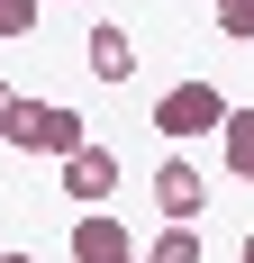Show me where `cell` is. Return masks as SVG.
Listing matches in <instances>:
<instances>
[{
    "label": "cell",
    "mask_w": 254,
    "mask_h": 263,
    "mask_svg": "<svg viewBox=\"0 0 254 263\" xmlns=\"http://www.w3.org/2000/svg\"><path fill=\"white\" fill-rule=\"evenodd\" d=\"M0 36H37V0H0Z\"/></svg>",
    "instance_id": "10"
},
{
    "label": "cell",
    "mask_w": 254,
    "mask_h": 263,
    "mask_svg": "<svg viewBox=\"0 0 254 263\" xmlns=\"http://www.w3.org/2000/svg\"><path fill=\"white\" fill-rule=\"evenodd\" d=\"M19 100H27L19 82H0V145H9V118H19Z\"/></svg>",
    "instance_id": "11"
},
{
    "label": "cell",
    "mask_w": 254,
    "mask_h": 263,
    "mask_svg": "<svg viewBox=\"0 0 254 263\" xmlns=\"http://www.w3.org/2000/svg\"><path fill=\"white\" fill-rule=\"evenodd\" d=\"M245 263H254V236H245Z\"/></svg>",
    "instance_id": "13"
},
{
    "label": "cell",
    "mask_w": 254,
    "mask_h": 263,
    "mask_svg": "<svg viewBox=\"0 0 254 263\" xmlns=\"http://www.w3.org/2000/svg\"><path fill=\"white\" fill-rule=\"evenodd\" d=\"M55 182L73 191L82 209H109V191H118V182H127V163H118V155H109V145H82V155H64V163H55Z\"/></svg>",
    "instance_id": "3"
},
{
    "label": "cell",
    "mask_w": 254,
    "mask_h": 263,
    "mask_svg": "<svg viewBox=\"0 0 254 263\" xmlns=\"http://www.w3.org/2000/svg\"><path fill=\"white\" fill-rule=\"evenodd\" d=\"M146 263H200V227H164L146 245Z\"/></svg>",
    "instance_id": "8"
},
{
    "label": "cell",
    "mask_w": 254,
    "mask_h": 263,
    "mask_svg": "<svg viewBox=\"0 0 254 263\" xmlns=\"http://www.w3.org/2000/svg\"><path fill=\"white\" fill-rule=\"evenodd\" d=\"M9 145H19V155L64 163V155H82L91 136H82V109H73V100H19V118H9Z\"/></svg>",
    "instance_id": "1"
},
{
    "label": "cell",
    "mask_w": 254,
    "mask_h": 263,
    "mask_svg": "<svg viewBox=\"0 0 254 263\" xmlns=\"http://www.w3.org/2000/svg\"><path fill=\"white\" fill-rule=\"evenodd\" d=\"M154 209H164V227H200V218H209L200 163H154Z\"/></svg>",
    "instance_id": "4"
},
{
    "label": "cell",
    "mask_w": 254,
    "mask_h": 263,
    "mask_svg": "<svg viewBox=\"0 0 254 263\" xmlns=\"http://www.w3.org/2000/svg\"><path fill=\"white\" fill-rule=\"evenodd\" d=\"M218 9V36H254V0H209Z\"/></svg>",
    "instance_id": "9"
},
{
    "label": "cell",
    "mask_w": 254,
    "mask_h": 263,
    "mask_svg": "<svg viewBox=\"0 0 254 263\" xmlns=\"http://www.w3.org/2000/svg\"><path fill=\"white\" fill-rule=\"evenodd\" d=\"M73 263H146V254H136V236H127L109 209H82V227H73Z\"/></svg>",
    "instance_id": "5"
},
{
    "label": "cell",
    "mask_w": 254,
    "mask_h": 263,
    "mask_svg": "<svg viewBox=\"0 0 254 263\" xmlns=\"http://www.w3.org/2000/svg\"><path fill=\"white\" fill-rule=\"evenodd\" d=\"M82 64H91V82H127L136 73V36H127V27H91Z\"/></svg>",
    "instance_id": "6"
},
{
    "label": "cell",
    "mask_w": 254,
    "mask_h": 263,
    "mask_svg": "<svg viewBox=\"0 0 254 263\" xmlns=\"http://www.w3.org/2000/svg\"><path fill=\"white\" fill-rule=\"evenodd\" d=\"M154 127L164 136H209V127H227V91H218V82H173V91H164V100H154Z\"/></svg>",
    "instance_id": "2"
},
{
    "label": "cell",
    "mask_w": 254,
    "mask_h": 263,
    "mask_svg": "<svg viewBox=\"0 0 254 263\" xmlns=\"http://www.w3.org/2000/svg\"><path fill=\"white\" fill-rule=\"evenodd\" d=\"M218 155H227L236 182H254V109H227V127H218Z\"/></svg>",
    "instance_id": "7"
},
{
    "label": "cell",
    "mask_w": 254,
    "mask_h": 263,
    "mask_svg": "<svg viewBox=\"0 0 254 263\" xmlns=\"http://www.w3.org/2000/svg\"><path fill=\"white\" fill-rule=\"evenodd\" d=\"M0 263H27V254H0Z\"/></svg>",
    "instance_id": "12"
}]
</instances>
